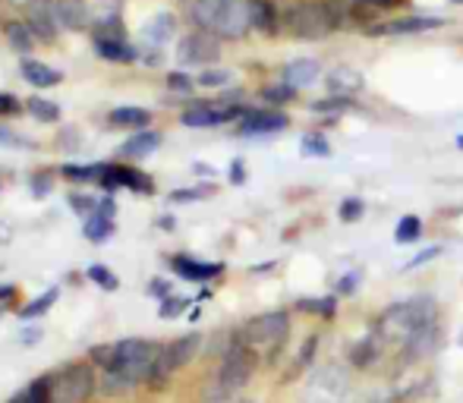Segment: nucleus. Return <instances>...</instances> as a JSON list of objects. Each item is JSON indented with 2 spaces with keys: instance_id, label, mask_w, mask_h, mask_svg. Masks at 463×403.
I'll return each instance as SVG.
<instances>
[{
  "instance_id": "obj_1",
  "label": "nucleus",
  "mask_w": 463,
  "mask_h": 403,
  "mask_svg": "<svg viewBox=\"0 0 463 403\" xmlns=\"http://www.w3.org/2000/svg\"><path fill=\"white\" fill-rule=\"evenodd\" d=\"M435 324V300L429 296H413V300L394 303L382 312L375 324L378 341L394 343V347H410L420 334H426Z\"/></svg>"
},
{
  "instance_id": "obj_2",
  "label": "nucleus",
  "mask_w": 463,
  "mask_h": 403,
  "mask_svg": "<svg viewBox=\"0 0 463 403\" xmlns=\"http://www.w3.org/2000/svg\"><path fill=\"white\" fill-rule=\"evenodd\" d=\"M186 13L202 32L231 38V42L252 29L246 0H186Z\"/></svg>"
},
{
  "instance_id": "obj_3",
  "label": "nucleus",
  "mask_w": 463,
  "mask_h": 403,
  "mask_svg": "<svg viewBox=\"0 0 463 403\" xmlns=\"http://www.w3.org/2000/svg\"><path fill=\"white\" fill-rule=\"evenodd\" d=\"M256 366H259V353L246 347V343L237 341L224 353V360H221L218 379H214V388L208 391L205 403L208 400H221V398H233L240 388L250 385V379L256 375Z\"/></svg>"
},
{
  "instance_id": "obj_4",
  "label": "nucleus",
  "mask_w": 463,
  "mask_h": 403,
  "mask_svg": "<svg viewBox=\"0 0 463 403\" xmlns=\"http://www.w3.org/2000/svg\"><path fill=\"white\" fill-rule=\"evenodd\" d=\"M161 347L155 341H142V337H129V341L114 343V362L108 369L120 372L129 385H139V381L152 379L155 362H158Z\"/></svg>"
},
{
  "instance_id": "obj_5",
  "label": "nucleus",
  "mask_w": 463,
  "mask_h": 403,
  "mask_svg": "<svg viewBox=\"0 0 463 403\" xmlns=\"http://www.w3.org/2000/svg\"><path fill=\"white\" fill-rule=\"evenodd\" d=\"M287 334H290L287 312H265V315H256L237 331V341L256 350L259 356H271L287 343Z\"/></svg>"
},
{
  "instance_id": "obj_6",
  "label": "nucleus",
  "mask_w": 463,
  "mask_h": 403,
  "mask_svg": "<svg viewBox=\"0 0 463 403\" xmlns=\"http://www.w3.org/2000/svg\"><path fill=\"white\" fill-rule=\"evenodd\" d=\"M284 29L293 38H303V42H318V38L331 35L337 29L335 13L325 0H306V4H293L284 13Z\"/></svg>"
},
{
  "instance_id": "obj_7",
  "label": "nucleus",
  "mask_w": 463,
  "mask_h": 403,
  "mask_svg": "<svg viewBox=\"0 0 463 403\" xmlns=\"http://www.w3.org/2000/svg\"><path fill=\"white\" fill-rule=\"evenodd\" d=\"M350 391V372L337 362L316 366L299 388V403H344Z\"/></svg>"
},
{
  "instance_id": "obj_8",
  "label": "nucleus",
  "mask_w": 463,
  "mask_h": 403,
  "mask_svg": "<svg viewBox=\"0 0 463 403\" xmlns=\"http://www.w3.org/2000/svg\"><path fill=\"white\" fill-rule=\"evenodd\" d=\"M51 391H54V403H86L95 391V372L86 362H76L51 379Z\"/></svg>"
},
{
  "instance_id": "obj_9",
  "label": "nucleus",
  "mask_w": 463,
  "mask_h": 403,
  "mask_svg": "<svg viewBox=\"0 0 463 403\" xmlns=\"http://www.w3.org/2000/svg\"><path fill=\"white\" fill-rule=\"evenodd\" d=\"M199 334H186L180 337V341L167 343V347H161L158 353V362H155V372H152V381L155 385H165L167 379H171L177 369H184L189 360H193L195 353H199Z\"/></svg>"
},
{
  "instance_id": "obj_10",
  "label": "nucleus",
  "mask_w": 463,
  "mask_h": 403,
  "mask_svg": "<svg viewBox=\"0 0 463 403\" xmlns=\"http://www.w3.org/2000/svg\"><path fill=\"white\" fill-rule=\"evenodd\" d=\"M221 48H218V35L212 32H193L180 42V61L184 63H195V67H205V63L218 61Z\"/></svg>"
},
{
  "instance_id": "obj_11",
  "label": "nucleus",
  "mask_w": 463,
  "mask_h": 403,
  "mask_svg": "<svg viewBox=\"0 0 463 403\" xmlns=\"http://www.w3.org/2000/svg\"><path fill=\"white\" fill-rule=\"evenodd\" d=\"M287 114L280 110H246L240 117V133L243 136H271V133H280L287 127Z\"/></svg>"
},
{
  "instance_id": "obj_12",
  "label": "nucleus",
  "mask_w": 463,
  "mask_h": 403,
  "mask_svg": "<svg viewBox=\"0 0 463 403\" xmlns=\"http://www.w3.org/2000/svg\"><path fill=\"white\" fill-rule=\"evenodd\" d=\"M318 76H322V63L316 57H299V61L287 63L284 73H280V82H287L293 89H309L318 82Z\"/></svg>"
},
{
  "instance_id": "obj_13",
  "label": "nucleus",
  "mask_w": 463,
  "mask_h": 403,
  "mask_svg": "<svg viewBox=\"0 0 463 403\" xmlns=\"http://www.w3.org/2000/svg\"><path fill=\"white\" fill-rule=\"evenodd\" d=\"M325 86H328L331 95H341V98H350V95L363 92L366 89V76L354 67H335L328 76H325Z\"/></svg>"
},
{
  "instance_id": "obj_14",
  "label": "nucleus",
  "mask_w": 463,
  "mask_h": 403,
  "mask_svg": "<svg viewBox=\"0 0 463 403\" xmlns=\"http://www.w3.org/2000/svg\"><path fill=\"white\" fill-rule=\"evenodd\" d=\"M51 6L63 29L82 32L89 25V0H51Z\"/></svg>"
},
{
  "instance_id": "obj_15",
  "label": "nucleus",
  "mask_w": 463,
  "mask_h": 403,
  "mask_svg": "<svg viewBox=\"0 0 463 403\" xmlns=\"http://www.w3.org/2000/svg\"><path fill=\"white\" fill-rule=\"evenodd\" d=\"M57 25H61V23H57L51 0H38V4L29 6V29L35 32V38H42V42H54Z\"/></svg>"
},
{
  "instance_id": "obj_16",
  "label": "nucleus",
  "mask_w": 463,
  "mask_h": 403,
  "mask_svg": "<svg viewBox=\"0 0 463 403\" xmlns=\"http://www.w3.org/2000/svg\"><path fill=\"white\" fill-rule=\"evenodd\" d=\"M101 183L108 186V190L129 186V190H136V192H152V180H146L139 171H129V167H117V164H104Z\"/></svg>"
},
{
  "instance_id": "obj_17",
  "label": "nucleus",
  "mask_w": 463,
  "mask_h": 403,
  "mask_svg": "<svg viewBox=\"0 0 463 403\" xmlns=\"http://www.w3.org/2000/svg\"><path fill=\"white\" fill-rule=\"evenodd\" d=\"M441 19H429V16H410V19H394V23H384L369 29V35H416V32H429L439 29Z\"/></svg>"
},
{
  "instance_id": "obj_18",
  "label": "nucleus",
  "mask_w": 463,
  "mask_h": 403,
  "mask_svg": "<svg viewBox=\"0 0 463 403\" xmlns=\"http://www.w3.org/2000/svg\"><path fill=\"white\" fill-rule=\"evenodd\" d=\"M246 6H250L252 29L265 32V35L278 32V10H275V4H271V0H246Z\"/></svg>"
},
{
  "instance_id": "obj_19",
  "label": "nucleus",
  "mask_w": 463,
  "mask_h": 403,
  "mask_svg": "<svg viewBox=\"0 0 463 403\" xmlns=\"http://www.w3.org/2000/svg\"><path fill=\"white\" fill-rule=\"evenodd\" d=\"M174 271L186 281H212V277L221 275V265H208V262H195V258H174Z\"/></svg>"
},
{
  "instance_id": "obj_20",
  "label": "nucleus",
  "mask_w": 463,
  "mask_h": 403,
  "mask_svg": "<svg viewBox=\"0 0 463 403\" xmlns=\"http://www.w3.org/2000/svg\"><path fill=\"white\" fill-rule=\"evenodd\" d=\"M110 214H114V205H110V202L98 205V211L89 214V220H86V237L89 239L101 243V239H108L110 233H114V220H110Z\"/></svg>"
},
{
  "instance_id": "obj_21",
  "label": "nucleus",
  "mask_w": 463,
  "mask_h": 403,
  "mask_svg": "<svg viewBox=\"0 0 463 403\" xmlns=\"http://www.w3.org/2000/svg\"><path fill=\"white\" fill-rule=\"evenodd\" d=\"M174 32H177V19L171 16V13H158L155 19H148V25L142 29V35H146V42L152 44H167L174 38Z\"/></svg>"
},
{
  "instance_id": "obj_22",
  "label": "nucleus",
  "mask_w": 463,
  "mask_h": 403,
  "mask_svg": "<svg viewBox=\"0 0 463 403\" xmlns=\"http://www.w3.org/2000/svg\"><path fill=\"white\" fill-rule=\"evenodd\" d=\"M158 145H161V133H155V129H139L133 139L123 142V155H129V158H146V155L158 152Z\"/></svg>"
},
{
  "instance_id": "obj_23",
  "label": "nucleus",
  "mask_w": 463,
  "mask_h": 403,
  "mask_svg": "<svg viewBox=\"0 0 463 403\" xmlns=\"http://www.w3.org/2000/svg\"><path fill=\"white\" fill-rule=\"evenodd\" d=\"M23 76L38 89H51L61 82V73H57L54 67H44V63H38V61H23Z\"/></svg>"
},
{
  "instance_id": "obj_24",
  "label": "nucleus",
  "mask_w": 463,
  "mask_h": 403,
  "mask_svg": "<svg viewBox=\"0 0 463 403\" xmlns=\"http://www.w3.org/2000/svg\"><path fill=\"white\" fill-rule=\"evenodd\" d=\"M95 51L104 57V61H114V63H129L136 61V48H129L127 38L123 42H101V38H95Z\"/></svg>"
},
{
  "instance_id": "obj_25",
  "label": "nucleus",
  "mask_w": 463,
  "mask_h": 403,
  "mask_svg": "<svg viewBox=\"0 0 463 403\" xmlns=\"http://www.w3.org/2000/svg\"><path fill=\"white\" fill-rule=\"evenodd\" d=\"M110 123H114V127H139V129H146L148 123H152V114H148V110H142V108H117V110H110Z\"/></svg>"
},
{
  "instance_id": "obj_26",
  "label": "nucleus",
  "mask_w": 463,
  "mask_h": 403,
  "mask_svg": "<svg viewBox=\"0 0 463 403\" xmlns=\"http://www.w3.org/2000/svg\"><path fill=\"white\" fill-rule=\"evenodd\" d=\"M378 347H382V341H378V334H372V337H366V341L356 343L354 353H350V360H354L360 369H366L378 360Z\"/></svg>"
},
{
  "instance_id": "obj_27",
  "label": "nucleus",
  "mask_w": 463,
  "mask_h": 403,
  "mask_svg": "<svg viewBox=\"0 0 463 403\" xmlns=\"http://www.w3.org/2000/svg\"><path fill=\"white\" fill-rule=\"evenodd\" d=\"M6 38H10V44L19 51V54H25V51H32V44H35V32L29 29V23H10L6 25Z\"/></svg>"
},
{
  "instance_id": "obj_28",
  "label": "nucleus",
  "mask_w": 463,
  "mask_h": 403,
  "mask_svg": "<svg viewBox=\"0 0 463 403\" xmlns=\"http://www.w3.org/2000/svg\"><path fill=\"white\" fill-rule=\"evenodd\" d=\"M422 233V220L416 218V214H407V218H401V224H397L394 230V243L407 246V243H416Z\"/></svg>"
},
{
  "instance_id": "obj_29",
  "label": "nucleus",
  "mask_w": 463,
  "mask_h": 403,
  "mask_svg": "<svg viewBox=\"0 0 463 403\" xmlns=\"http://www.w3.org/2000/svg\"><path fill=\"white\" fill-rule=\"evenodd\" d=\"M63 177L80 180V183H89V180H101L104 177V164H86V167L67 164V167H63Z\"/></svg>"
},
{
  "instance_id": "obj_30",
  "label": "nucleus",
  "mask_w": 463,
  "mask_h": 403,
  "mask_svg": "<svg viewBox=\"0 0 463 403\" xmlns=\"http://www.w3.org/2000/svg\"><path fill=\"white\" fill-rule=\"evenodd\" d=\"M303 155L306 158H328L331 155V145H328V139H325L322 133H309V136H303Z\"/></svg>"
},
{
  "instance_id": "obj_31",
  "label": "nucleus",
  "mask_w": 463,
  "mask_h": 403,
  "mask_svg": "<svg viewBox=\"0 0 463 403\" xmlns=\"http://www.w3.org/2000/svg\"><path fill=\"white\" fill-rule=\"evenodd\" d=\"M54 300H57V287H51L48 294L35 296V300H32L29 305H25V309L19 312V315H23V318H38V315H42V312H48L51 305H54Z\"/></svg>"
},
{
  "instance_id": "obj_32",
  "label": "nucleus",
  "mask_w": 463,
  "mask_h": 403,
  "mask_svg": "<svg viewBox=\"0 0 463 403\" xmlns=\"http://www.w3.org/2000/svg\"><path fill=\"white\" fill-rule=\"evenodd\" d=\"M29 110L35 120H48V123H54L57 117H61V108H57L54 101H44V98H29Z\"/></svg>"
},
{
  "instance_id": "obj_33",
  "label": "nucleus",
  "mask_w": 463,
  "mask_h": 403,
  "mask_svg": "<svg viewBox=\"0 0 463 403\" xmlns=\"http://www.w3.org/2000/svg\"><path fill=\"white\" fill-rule=\"evenodd\" d=\"M363 214H366V205H363V199H344L341 208H337V218H341L344 224H354V220H360Z\"/></svg>"
},
{
  "instance_id": "obj_34",
  "label": "nucleus",
  "mask_w": 463,
  "mask_h": 403,
  "mask_svg": "<svg viewBox=\"0 0 463 403\" xmlns=\"http://www.w3.org/2000/svg\"><path fill=\"white\" fill-rule=\"evenodd\" d=\"M29 403H54V391H51V379H38L29 385Z\"/></svg>"
},
{
  "instance_id": "obj_35",
  "label": "nucleus",
  "mask_w": 463,
  "mask_h": 403,
  "mask_svg": "<svg viewBox=\"0 0 463 403\" xmlns=\"http://www.w3.org/2000/svg\"><path fill=\"white\" fill-rule=\"evenodd\" d=\"M293 95H297V89L287 86V82H280V86H269V89H265L262 98L271 101V104H287V101H293Z\"/></svg>"
},
{
  "instance_id": "obj_36",
  "label": "nucleus",
  "mask_w": 463,
  "mask_h": 403,
  "mask_svg": "<svg viewBox=\"0 0 463 403\" xmlns=\"http://www.w3.org/2000/svg\"><path fill=\"white\" fill-rule=\"evenodd\" d=\"M89 277H92L98 287H104V290H117V284H120L114 277V271L104 268V265H92V268H89Z\"/></svg>"
},
{
  "instance_id": "obj_37",
  "label": "nucleus",
  "mask_w": 463,
  "mask_h": 403,
  "mask_svg": "<svg viewBox=\"0 0 463 403\" xmlns=\"http://www.w3.org/2000/svg\"><path fill=\"white\" fill-rule=\"evenodd\" d=\"M199 86H205V89H221V86H227L231 82V73L227 70H205V73L199 76Z\"/></svg>"
},
{
  "instance_id": "obj_38",
  "label": "nucleus",
  "mask_w": 463,
  "mask_h": 403,
  "mask_svg": "<svg viewBox=\"0 0 463 403\" xmlns=\"http://www.w3.org/2000/svg\"><path fill=\"white\" fill-rule=\"evenodd\" d=\"M350 101L341 98V95H335V98H322L312 104V110H318V114H341V110H347Z\"/></svg>"
},
{
  "instance_id": "obj_39",
  "label": "nucleus",
  "mask_w": 463,
  "mask_h": 403,
  "mask_svg": "<svg viewBox=\"0 0 463 403\" xmlns=\"http://www.w3.org/2000/svg\"><path fill=\"white\" fill-rule=\"evenodd\" d=\"M186 303L189 300H180V296H167V300L165 303H161V318H177L180 315V312H184L186 309Z\"/></svg>"
},
{
  "instance_id": "obj_40",
  "label": "nucleus",
  "mask_w": 463,
  "mask_h": 403,
  "mask_svg": "<svg viewBox=\"0 0 463 403\" xmlns=\"http://www.w3.org/2000/svg\"><path fill=\"white\" fill-rule=\"evenodd\" d=\"M299 309H309V312H322V315H331V312L337 309L335 300H303L299 303Z\"/></svg>"
},
{
  "instance_id": "obj_41",
  "label": "nucleus",
  "mask_w": 463,
  "mask_h": 403,
  "mask_svg": "<svg viewBox=\"0 0 463 403\" xmlns=\"http://www.w3.org/2000/svg\"><path fill=\"white\" fill-rule=\"evenodd\" d=\"M167 86L177 89V92H189V89H193V80H189L186 73H171L167 76Z\"/></svg>"
},
{
  "instance_id": "obj_42",
  "label": "nucleus",
  "mask_w": 463,
  "mask_h": 403,
  "mask_svg": "<svg viewBox=\"0 0 463 403\" xmlns=\"http://www.w3.org/2000/svg\"><path fill=\"white\" fill-rule=\"evenodd\" d=\"M92 360L98 362V366L108 369L110 362H114V347H95V350H92Z\"/></svg>"
},
{
  "instance_id": "obj_43",
  "label": "nucleus",
  "mask_w": 463,
  "mask_h": 403,
  "mask_svg": "<svg viewBox=\"0 0 463 403\" xmlns=\"http://www.w3.org/2000/svg\"><path fill=\"white\" fill-rule=\"evenodd\" d=\"M10 114H19V101L13 95L0 92V117H10Z\"/></svg>"
},
{
  "instance_id": "obj_44",
  "label": "nucleus",
  "mask_w": 463,
  "mask_h": 403,
  "mask_svg": "<svg viewBox=\"0 0 463 403\" xmlns=\"http://www.w3.org/2000/svg\"><path fill=\"white\" fill-rule=\"evenodd\" d=\"M439 256H441V249L435 246V249H426V252H420L416 258H410L407 268H416V265H422V262H432V258H439Z\"/></svg>"
},
{
  "instance_id": "obj_45",
  "label": "nucleus",
  "mask_w": 463,
  "mask_h": 403,
  "mask_svg": "<svg viewBox=\"0 0 463 403\" xmlns=\"http://www.w3.org/2000/svg\"><path fill=\"white\" fill-rule=\"evenodd\" d=\"M202 196H205V190H177V192H174V202H193V199H202Z\"/></svg>"
},
{
  "instance_id": "obj_46",
  "label": "nucleus",
  "mask_w": 463,
  "mask_h": 403,
  "mask_svg": "<svg viewBox=\"0 0 463 403\" xmlns=\"http://www.w3.org/2000/svg\"><path fill=\"white\" fill-rule=\"evenodd\" d=\"M231 180H233V183H243V164H240V161H237V164H233L231 167Z\"/></svg>"
},
{
  "instance_id": "obj_47",
  "label": "nucleus",
  "mask_w": 463,
  "mask_h": 403,
  "mask_svg": "<svg viewBox=\"0 0 463 403\" xmlns=\"http://www.w3.org/2000/svg\"><path fill=\"white\" fill-rule=\"evenodd\" d=\"M360 4H366V6H397V4H403V0H360Z\"/></svg>"
},
{
  "instance_id": "obj_48",
  "label": "nucleus",
  "mask_w": 463,
  "mask_h": 403,
  "mask_svg": "<svg viewBox=\"0 0 463 403\" xmlns=\"http://www.w3.org/2000/svg\"><path fill=\"white\" fill-rule=\"evenodd\" d=\"M208 403H250V400H237V398H221V400H208Z\"/></svg>"
},
{
  "instance_id": "obj_49",
  "label": "nucleus",
  "mask_w": 463,
  "mask_h": 403,
  "mask_svg": "<svg viewBox=\"0 0 463 403\" xmlns=\"http://www.w3.org/2000/svg\"><path fill=\"white\" fill-rule=\"evenodd\" d=\"M10 4H16V6H25V10H29L32 4H38V0H10Z\"/></svg>"
},
{
  "instance_id": "obj_50",
  "label": "nucleus",
  "mask_w": 463,
  "mask_h": 403,
  "mask_svg": "<svg viewBox=\"0 0 463 403\" xmlns=\"http://www.w3.org/2000/svg\"><path fill=\"white\" fill-rule=\"evenodd\" d=\"M13 296V287H0V300H10Z\"/></svg>"
},
{
  "instance_id": "obj_51",
  "label": "nucleus",
  "mask_w": 463,
  "mask_h": 403,
  "mask_svg": "<svg viewBox=\"0 0 463 403\" xmlns=\"http://www.w3.org/2000/svg\"><path fill=\"white\" fill-rule=\"evenodd\" d=\"M10 403H29V394H25V391H23V394H16V398H13Z\"/></svg>"
},
{
  "instance_id": "obj_52",
  "label": "nucleus",
  "mask_w": 463,
  "mask_h": 403,
  "mask_svg": "<svg viewBox=\"0 0 463 403\" xmlns=\"http://www.w3.org/2000/svg\"><path fill=\"white\" fill-rule=\"evenodd\" d=\"M458 148H463V136H458Z\"/></svg>"
}]
</instances>
